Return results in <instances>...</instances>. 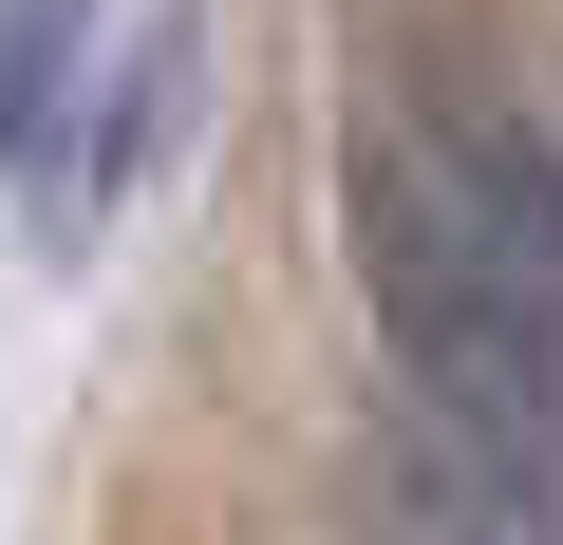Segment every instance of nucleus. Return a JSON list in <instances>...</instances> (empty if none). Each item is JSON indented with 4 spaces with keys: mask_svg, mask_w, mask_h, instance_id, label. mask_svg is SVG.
<instances>
[{
    "mask_svg": "<svg viewBox=\"0 0 563 545\" xmlns=\"http://www.w3.org/2000/svg\"><path fill=\"white\" fill-rule=\"evenodd\" d=\"M357 283L413 358V414L507 526H563V151L488 113L357 132Z\"/></svg>",
    "mask_w": 563,
    "mask_h": 545,
    "instance_id": "1",
    "label": "nucleus"
},
{
    "mask_svg": "<svg viewBox=\"0 0 563 545\" xmlns=\"http://www.w3.org/2000/svg\"><path fill=\"white\" fill-rule=\"evenodd\" d=\"M76 39H95V0H0V170H20V132L57 113V76H76Z\"/></svg>",
    "mask_w": 563,
    "mask_h": 545,
    "instance_id": "2",
    "label": "nucleus"
}]
</instances>
